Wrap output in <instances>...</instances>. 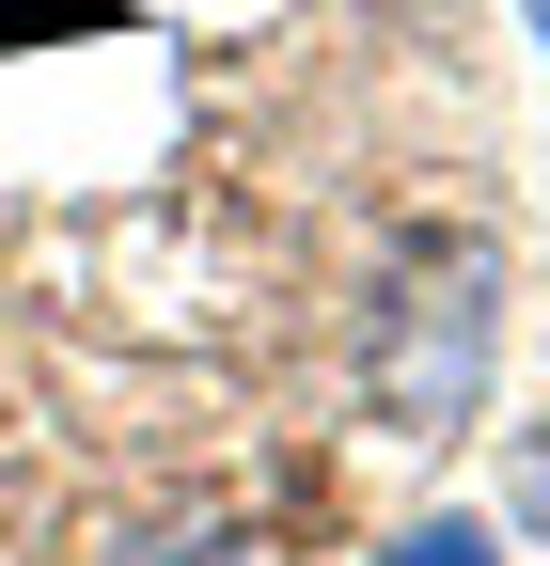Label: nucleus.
I'll use <instances>...</instances> for the list:
<instances>
[{"mask_svg": "<svg viewBox=\"0 0 550 566\" xmlns=\"http://www.w3.org/2000/svg\"><path fill=\"white\" fill-rule=\"evenodd\" d=\"M488 346H504V268H488V237L409 252V268H393V300H378V346H362L378 424H472V394H488Z\"/></svg>", "mask_w": 550, "mask_h": 566, "instance_id": "f257e3e1", "label": "nucleus"}, {"mask_svg": "<svg viewBox=\"0 0 550 566\" xmlns=\"http://www.w3.org/2000/svg\"><path fill=\"white\" fill-rule=\"evenodd\" d=\"M378 566H504V535H488V520H409Z\"/></svg>", "mask_w": 550, "mask_h": 566, "instance_id": "f03ea898", "label": "nucleus"}, {"mask_svg": "<svg viewBox=\"0 0 550 566\" xmlns=\"http://www.w3.org/2000/svg\"><path fill=\"white\" fill-rule=\"evenodd\" d=\"M504 504H519V535H550V424L519 441V472H504Z\"/></svg>", "mask_w": 550, "mask_h": 566, "instance_id": "7ed1b4c3", "label": "nucleus"}, {"mask_svg": "<svg viewBox=\"0 0 550 566\" xmlns=\"http://www.w3.org/2000/svg\"><path fill=\"white\" fill-rule=\"evenodd\" d=\"M110 566H252V551H221V535H142V551H110Z\"/></svg>", "mask_w": 550, "mask_h": 566, "instance_id": "20e7f679", "label": "nucleus"}, {"mask_svg": "<svg viewBox=\"0 0 550 566\" xmlns=\"http://www.w3.org/2000/svg\"><path fill=\"white\" fill-rule=\"evenodd\" d=\"M535 32H550V0H535Z\"/></svg>", "mask_w": 550, "mask_h": 566, "instance_id": "39448f33", "label": "nucleus"}]
</instances>
